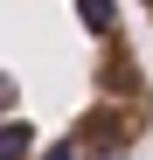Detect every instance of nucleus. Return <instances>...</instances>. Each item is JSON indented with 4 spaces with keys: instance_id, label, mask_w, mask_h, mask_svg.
I'll return each instance as SVG.
<instances>
[{
    "instance_id": "nucleus-1",
    "label": "nucleus",
    "mask_w": 153,
    "mask_h": 160,
    "mask_svg": "<svg viewBox=\"0 0 153 160\" xmlns=\"http://www.w3.org/2000/svg\"><path fill=\"white\" fill-rule=\"evenodd\" d=\"M153 70L125 0H0V160H139Z\"/></svg>"
},
{
    "instance_id": "nucleus-2",
    "label": "nucleus",
    "mask_w": 153,
    "mask_h": 160,
    "mask_svg": "<svg viewBox=\"0 0 153 160\" xmlns=\"http://www.w3.org/2000/svg\"><path fill=\"white\" fill-rule=\"evenodd\" d=\"M132 7H139V21H146V35H153V0H132Z\"/></svg>"
}]
</instances>
